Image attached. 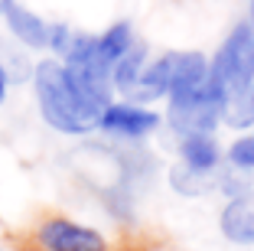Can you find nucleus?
<instances>
[{
  "label": "nucleus",
  "instance_id": "12",
  "mask_svg": "<svg viewBox=\"0 0 254 251\" xmlns=\"http://www.w3.org/2000/svg\"><path fill=\"white\" fill-rule=\"evenodd\" d=\"M72 36H75V30L72 26H65V23H49V39H46V49H53L56 56H65V49H68V43H72Z\"/></svg>",
  "mask_w": 254,
  "mask_h": 251
},
{
  "label": "nucleus",
  "instance_id": "8",
  "mask_svg": "<svg viewBox=\"0 0 254 251\" xmlns=\"http://www.w3.org/2000/svg\"><path fill=\"white\" fill-rule=\"evenodd\" d=\"M147 66V46L134 43L130 49L121 56L118 62L111 66V88H118L121 95H130L137 88V82H140V72Z\"/></svg>",
  "mask_w": 254,
  "mask_h": 251
},
{
  "label": "nucleus",
  "instance_id": "7",
  "mask_svg": "<svg viewBox=\"0 0 254 251\" xmlns=\"http://www.w3.org/2000/svg\"><path fill=\"white\" fill-rule=\"evenodd\" d=\"M180 157L189 170H199V173H215L218 170V160H222V150H218L215 137L205 131H195V134H183L180 137Z\"/></svg>",
  "mask_w": 254,
  "mask_h": 251
},
{
  "label": "nucleus",
  "instance_id": "14",
  "mask_svg": "<svg viewBox=\"0 0 254 251\" xmlns=\"http://www.w3.org/2000/svg\"><path fill=\"white\" fill-rule=\"evenodd\" d=\"M248 7H251V23H254V0H248Z\"/></svg>",
  "mask_w": 254,
  "mask_h": 251
},
{
  "label": "nucleus",
  "instance_id": "13",
  "mask_svg": "<svg viewBox=\"0 0 254 251\" xmlns=\"http://www.w3.org/2000/svg\"><path fill=\"white\" fill-rule=\"evenodd\" d=\"M7 88H10V75H7V69L0 66V104L7 101Z\"/></svg>",
  "mask_w": 254,
  "mask_h": 251
},
{
  "label": "nucleus",
  "instance_id": "2",
  "mask_svg": "<svg viewBox=\"0 0 254 251\" xmlns=\"http://www.w3.org/2000/svg\"><path fill=\"white\" fill-rule=\"evenodd\" d=\"M254 79V23H238L225 43L218 46L215 59L209 62V85L225 95V104L245 95Z\"/></svg>",
  "mask_w": 254,
  "mask_h": 251
},
{
  "label": "nucleus",
  "instance_id": "9",
  "mask_svg": "<svg viewBox=\"0 0 254 251\" xmlns=\"http://www.w3.org/2000/svg\"><path fill=\"white\" fill-rule=\"evenodd\" d=\"M137 39H134V30H130V23H111L101 36H95V49H98V56H101V62L105 66H114V62L124 56L130 46H134Z\"/></svg>",
  "mask_w": 254,
  "mask_h": 251
},
{
  "label": "nucleus",
  "instance_id": "11",
  "mask_svg": "<svg viewBox=\"0 0 254 251\" xmlns=\"http://www.w3.org/2000/svg\"><path fill=\"white\" fill-rule=\"evenodd\" d=\"M228 163L241 173H254V134H241L228 147Z\"/></svg>",
  "mask_w": 254,
  "mask_h": 251
},
{
  "label": "nucleus",
  "instance_id": "4",
  "mask_svg": "<svg viewBox=\"0 0 254 251\" xmlns=\"http://www.w3.org/2000/svg\"><path fill=\"white\" fill-rule=\"evenodd\" d=\"M39 245L46 251H108L101 232L72 219H49L39 225Z\"/></svg>",
  "mask_w": 254,
  "mask_h": 251
},
{
  "label": "nucleus",
  "instance_id": "1",
  "mask_svg": "<svg viewBox=\"0 0 254 251\" xmlns=\"http://www.w3.org/2000/svg\"><path fill=\"white\" fill-rule=\"evenodd\" d=\"M33 85H36L39 114H43V121L53 131L88 134L98 127V118H101L105 104H98L95 98L85 95L62 62H56V59L39 62L33 69Z\"/></svg>",
  "mask_w": 254,
  "mask_h": 251
},
{
  "label": "nucleus",
  "instance_id": "5",
  "mask_svg": "<svg viewBox=\"0 0 254 251\" xmlns=\"http://www.w3.org/2000/svg\"><path fill=\"white\" fill-rule=\"evenodd\" d=\"M218 229L235 245H254V192L245 189L228 199L218 215Z\"/></svg>",
  "mask_w": 254,
  "mask_h": 251
},
{
  "label": "nucleus",
  "instance_id": "3",
  "mask_svg": "<svg viewBox=\"0 0 254 251\" xmlns=\"http://www.w3.org/2000/svg\"><path fill=\"white\" fill-rule=\"evenodd\" d=\"M98 127L111 137H124V141H140L147 134H153L160 127V114L157 111L143 108L137 101H108Z\"/></svg>",
  "mask_w": 254,
  "mask_h": 251
},
{
  "label": "nucleus",
  "instance_id": "6",
  "mask_svg": "<svg viewBox=\"0 0 254 251\" xmlns=\"http://www.w3.org/2000/svg\"><path fill=\"white\" fill-rule=\"evenodd\" d=\"M3 20H7L10 33H13L16 43H23L26 49H46V39H49V23L43 16H36L33 10H26L16 0H3Z\"/></svg>",
  "mask_w": 254,
  "mask_h": 251
},
{
  "label": "nucleus",
  "instance_id": "15",
  "mask_svg": "<svg viewBox=\"0 0 254 251\" xmlns=\"http://www.w3.org/2000/svg\"><path fill=\"white\" fill-rule=\"evenodd\" d=\"M0 13H3V0H0Z\"/></svg>",
  "mask_w": 254,
  "mask_h": 251
},
{
  "label": "nucleus",
  "instance_id": "10",
  "mask_svg": "<svg viewBox=\"0 0 254 251\" xmlns=\"http://www.w3.org/2000/svg\"><path fill=\"white\" fill-rule=\"evenodd\" d=\"M170 183L176 186L183 196H202V192H209L212 186H218V173H199V170H189L186 163H180V167L170 173Z\"/></svg>",
  "mask_w": 254,
  "mask_h": 251
}]
</instances>
